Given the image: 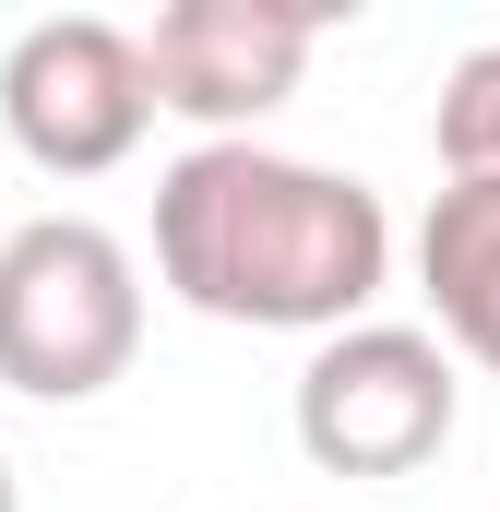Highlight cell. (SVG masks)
Segmentation results:
<instances>
[{
	"label": "cell",
	"mask_w": 500,
	"mask_h": 512,
	"mask_svg": "<svg viewBox=\"0 0 500 512\" xmlns=\"http://www.w3.org/2000/svg\"><path fill=\"white\" fill-rule=\"evenodd\" d=\"M155 274L203 322L346 334L393 286V215L346 167H310L274 143H191L155 179Z\"/></svg>",
	"instance_id": "6da1fadb"
},
{
	"label": "cell",
	"mask_w": 500,
	"mask_h": 512,
	"mask_svg": "<svg viewBox=\"0 0 500 512\" xmlns=\"http://www.w3.org/2000/svg\"><path fill=\"white\" fill-rule=\"evenodd\" d=\"M12 501H24V489H12V453H0V512H12Z\"/></svg>",
	"instance_id": "ba28073f"
},
{
	"label": "cell",
	"mask_w": 500,
	"mask_h": 512,
	"mask_svg": "<svg viewBox=\"0 0 500 512\" xmlns=\"http://www.w3.org/2000/svg\"><path fill=\"white\" fill-rule=\"evenodd\" d=\"M143 358V262L96 215H36L0 239V382L24 405H96Z\"/></svg>",
	"instance_id": "7a4b0ae2"
},
{
	"label": "cell",
	"mask_w": 500,
	"mask_h": 512,
	"mask_svg": "<svg viewBox=\"0 0 500 512\" xmlns=\"http://www.w3.org/2000/svg\"><path fill=\"white\" fill-rule=\"evenodd\" d=\"M417 298L441 358L500 370V179H441L417 215Z\"/></svg>",
	"instance_id": "8992f818"
},
{
	"label": "cell",
	"mask_w": 500,
	"mask_h": 512,
	"mask_svg": "<svg viewBox=\"0 0 500 512\" xmlns=\"http://www.w3.org/2000/svg\"><path fill=\"white\" fill-rule=\"evenodd\" d=\"M0 131L24 167L48 179H108L155 131V84H143V36L108 12H48L0 48Z\"/></svg>",
	"instance_id": "277c9868"
},
{
	"label": "cell",
	"mask_w": 500,
	"mask_h": 512,
	"mask_svg": "<svg viewBox=\"0 0 500 512\" xmlns=\"http://www.w3.org/2000/svg\"><path fill=\"white\" fill-rule=\"evenodd\" d=\"M310 48H322L310 0H167L143 24L155 120H191L203 143H250V120H274L298 96Z\"/></svg>",
	"instance_id": "5b68a950"
},
{
	"label": "cell",
	"mask_w": 500,
	"mask_h": 512,
	"mask_svg": "<svg viewBox=\"0 0 500 512\" xmlns=\"http://www.w3.org/2000/svg\"><path fill=\"white\" fill-rule=\"evenodd\" d=\"M286 417H298V453H310L322 477L393 489V477L441 465V441H453V417H465V382H453V358H441L429 322H346V334L310 346Z\"/></svg>",
	"instance_id": "3957f363"
},
{
	"label": "cell",
	"mask_w": 500,
	"mask_h": 512,
	"mask_svg": "<svg viewBox=\"0 0 500 512\" xmlns=\"http://www.w3.org/2000/svg\"><path fill=\"white\" fill-rule=\"evenodd\" d=\"M429 155H441V179H500V36H489V48H465V60L441 72Z\"/></svg>",
	"instance_id": "52a82bcc"
}]
</instances>
